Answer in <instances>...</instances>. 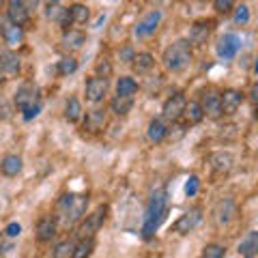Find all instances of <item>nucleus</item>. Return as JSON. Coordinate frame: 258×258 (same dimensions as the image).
I'll return each mask as SVG.
<instances>
[{"instance_id": "6", "label": "nucleus", "mask_w": 258, "mask_h": 258, "mask_svg": "<svg viewBox=\"0 0 258 258\" xmlns=\"http://www.w3.org/2000/svg\"><path fill=\"white\" fill-rule=\"evenodd\" d=\"M185 106H187V99H185L183 93H174L172 97H168L164 108H161V114H164L166 120H172V123H176L183 112H185Z\"/></svg>"}, {"instance_id": "39", "label": "nucleus", "mask_w": 258, "mask_h": 258, "mask_svg": "<svg viewBox=\"0 0 258 258\" xmlns=\"http://www.w3.org/2000/svg\"><path fill=\"white\" fill-rule=\"evenodd\" d=\"M198 187H200V181H198V176L196 174H191L187 183H185V196L191 198V196H196L198 194Z\"/></svg>"}, {"instance_id": "7", "label": "nucleus", "mask_w": 258, "mask_h": 258, "mask_svg": "<svg viewBox=\"0 0 258 258\" xmlns=\"http://www.w3.org/2000/svg\"><path fill=\"white\" fill-rule=\"evenodd\" d=\"M200 220H203V209L191 207L189 211H185L179 220L174 222V232H179V235H189V232L200 224Z\"/></svg>"}, {"instance_id": "42", "label": "nucleus", "mask_w": 258, "mask_h": 258, "mask_svg": "<svg viewBox=\"0 0 258 258\" xmlns=\"http://www.w3.org/2000/svg\"><path fill=\"white\" fill-rule=\"evenodd\" d=\"M256 93H258V86H256V84H252V93H249V99H252L254 103H256Z\"/></svg>"}, {"instance_id": "14", "label": "nucleus", "mask_w": 258, "mask_h": 258, "mask_svg": "<svg viewBox=\"0 0 258 258\" xmlns=\"http://www.w3.org/2000/svg\"><path fill=\"white\" fill-rule=\"evenodd\" d=\"M159 22H161V11H151L147 13L144 18L136 24V37H151L153 32L159 28Z\"/></svg>"}, {"instance_id": "19", "label": "nucleus", "mask_w": 258, "mask_h": 258, "mask_svg": "<svg viewBox=\"0 0 258 258\" xmlns=\"http://www.w3.org/2000/svg\"><path fill=\"white\" fill-rule=\"evenodd\" d=\"M56 230H58V224H56L54 217H43L37 224V239L41 243H47V241H52L56 237Z\"/></svg>"}, {"instance_id": "23", "label": "nucleus", "mask_w": 258, "mask_h": 258, "mask_svg": "<svg viewBox=\"0 0 258 258\" xmlns=\"http://www.w3.org/2000/svg\"><path fill=\"white\" fill-rule=\"evenodd\" d=\"M213 215H215V222L217 224L226 226V224L232 220V215H235V203H232V200H222V203L215 207Z\"/></svg>"}, {"instance_id": "8", "label": "nucleus", "mask_w": 258, "mask_h": 258, "mask_svg": "<svg viewBox=\"0 0 258 258\" xmlns=\"http://www.w3.org/2000/svg\"><path fill=\"white\" fill-rule=\"evenodd\" d=\"M30 18V9L26 5V0H9L7 3V20L15 26H24Z\"/></svg>"}, {"instance_id": "37", "label": "nucleus", "mask_w": 258, "mask_h": 258, "mask_svg": "<svg viewBox=\"0 0 258 258\" xmlns=\"http://www.w3.org/2000/svg\"><path fill=\"white\" fill-rule=\"evenodd\" d=\"M213 9L220 15H228L235 9V0H213Z\"/></svg>"}, {"instance_id": "12", "label": "nucleus", "mask_w": 258, "mask_h": 258, "mask_svg": "<svg viewBox=\"0 0 258 258\" xmlns=\"http://www.w3.org/2000/svg\"><path fill=\"white\" fill-rule=\"evenodd\" d=\"M243 93L241 91H235V88H228V91L220 93V103H222V114L226 116H232L235 112L241 108V103H243Z\"/></svg>"}, {"instance_id": "43", "label": "nucleus", "mask_w": 258, "mask_h": 258, "mask_svg": "<svg viewBox=\"0 0 258 258\" xmlns=\"http://www.w3.org/2000/svg\"><path fill=\"white\" fill-rule=\"evenodd\" d=\"M0 252H3V254L11 252V243H3V245H0Z\"/></svg>"}, {"instance_id": "15", "label": "nucleus", "mask_w": 258, "mask_h": 258, "mask_svg": "<svg viewBox=\"0 0 258 258\" xmlns=\"http://www.w3.org/2000/svg\"><path fill=\"white\" fill-rule=\"evenodd\" d=\"M200 108H203L205 116L217 120L222 116V103H220V93L215 91H207L203 95V103H200Z\"/></svg>"}, {"instance_id": "36", "label": "nucleus", "mask_w": 258, "mask_h": 258, "mask_svg": "<svg viewBox=\"0 0 258 258\" xmlns=\"http://www.w3.org/2000/svg\"><path fill=\"white\" fill-rule=\"evenodd\" d=\"M232 20H235L237 26H245L249 22V7L247 5H239L235 9V15H232Z\"/></svg>"}, {"instance_id": "44", "label": "nucleus", "mask_w": 258, "mask_h": 258, "mask_svg": "<svg viewBox=\"0 0 258 258\" xmlns=\"http://www.w3.org/2000/svg\"><path fill=\"white\" fill-rule=\"evenodd\" d=\"M3 80H5V74H3V69H0V82H3Z\"/></svg>"}, {"instance_id": "20", "label": "nucleus", "mask_w": 258, "mask_h": 258, "mask_svg": "<svg viewBox=\"0 0 258 258\" xmlns=\"http://www.w3.org/2000/svg\"><path fill=\"white\" fill-rule=\"evenodd\" d=\"M106 127V112L103 110H91V112H86V116H84V129H88V132H101V129Z\"/></svg>"}, {"instance_id": "28", "label": "nucleus", "mask_w": 258, "mask_h": 258, "mask_svg": "<svg viewBox=\"0 0 258 258\" xmlns=\"http://www.w3.org/2000/svg\"><path fill=\"white\" fill-rule=\"evenodd\" d=\"M93 249H95V237H84L74 245L71 258H91Z\"/></svg>"}, {"instance_id": "27", "label": "nucleus", "mask_w": 258, "mask_h": 258, "mask_svg": "<svg viewBox=\"0 0 258 258\" xmlns=\"http://www.w3.org/2000/svg\"><path fill=\"white\" fill-rule=\"evenodd\" d=\"M166 132H168V127L164 125V120H161V118H153L151 123H149V129H147L149 140L155 142V144L166 140Z\"/></svg>"}, {"instance_id": "22", "label": "nucleus", "mask_w": 258, "mask_h": 258, "mask_svg": "<svg viewBox=\"0 0 258 258\" xmlns=\"http://www.w3.org/2000/svg\"><path fill=\"white\" fill-rule=\"evenodd\" d=\"M86 43V35L82 30H62V47L64 50H78V47H82Z\"/></svg>"}, {"instance_id": "32", "label": "nucleus", "mask_w": 258, "mask_h": 258, "mask_svg": "<svg viewBox=\"0 0 258 258\" xmlns=\"http://www.w3.org/2000/svg\"><path fill=\"white\" fill-rule=\"evenodd\" d=\"M69 13H71V20H74V24H86L88 20H91V11H88V7L82 5V3L71 5Z\"/></svg>"}, {"instance_id": "34", "label": "nucleus", "mask_w": 258, "mask_h": 258, "mask_svg": "<svg viewBox=\"0 0 258 258\" xmlns=\"http://www.w3.org/2000/svg\"><path fill=\"white\" fill-rule=\"evenodd\" d=\"M74 241H60L58 245H56L54 249H52V256L54 258H71V252H74Z\"/></svg>"}, {"instance_id": "9", "label": "nucleus", "mask_w": 258, "mask_h": 258, "mask_svg": "<svg viewBox=\"0 0 258 258\" xmlns=\"http://www.w3.org/2000/svg\"><path fill=\"white\" fill-rule=\"evenodd\" d=\"M215 28L213 20H198L194 22V26L189 28V45H205L207 39L211 37V32Z\"/></svg>"}, {"instance_id": "2", "label": "nucleus", "mask_w": 258, "mask_h": 258, "mask_svg": "<svg viewBox=\"0 0 258 258\" xmlns=\"http://www.w3.org/2000/svg\"><path fill=\"white\" fill-rule=\"evenodd\" d=\"M88 196L84 194H64L58 200V220L64 226H76L86 215Z\"/></svg>"}, {"instance_id": "31", "label": "nucleus", "mask_w": 258, "mask_h": 258, "mask_svg": "<svg viewBox=\"0 0 258 258\" xmlns=\"http://www.w3.org/2000/svg\"><path fill=\"white\" fill-rule=\"evenodd\" d=\"M183 114H187V125H196L205 118V112H203V108H200L198 101H187Z\"/></svg>"}, {"instance_id": "46", "label": "nucleus", "mask_w": 258, "mask_h": 258, "mask_svg": "<svg viewBox=\"0 0 258 258\" xmlns=\"http://www.w3.org/2000/svg\"><path fill=\"white\" fill-rule=\"evenodd\" d=\"M50 3H54V0H50Z\"/></svg>"}, {"instance_id": "5", "label": "nucleus", "mask_w": 258, "mask_h": 258, "mask_svg": "<svg viewBox=\"0 0 258 258\" xmlns=\"http://www.w3.org/2000/svg\"><path fill=\"white\" fill-rule=\"evenodd\" d=\"M37 103H41L39 101V88L32 82H24L15 93V106H18L20 112H24L30 106H37Z\"/></svg>"}, {"instance_id": "13", "label": "nucleus", "mask_w": 258, "mask_h": 258, "mask_svg": "<svg viewBox=\"0 0 258 258\" xmlns=\"http://www.w3.org/2000/svg\"><path fill=\"white\" fill-rule=\"evenodd\" d=\"M45 15H47V20H52V22L58 24L62 30H69V26L74 24V20H71V13H69V7H60L56 0L47 5Z\"/></svg>"}, {"instance_id": "35", "label": "nucleus", "mask_w": 258, "mask_h": 258, "mask_svg": "<svg viewBox=\"0 0 258 258\" xmlns=\"http://www.w3.org/2000/svg\"><path fill=\"white\" fill-rule=\"evenodd\" d=\"M226 256V247L217 245V243H209L203 249V258H224Z\"/></svg>"}, {"instance_id": "21", "label": "nucleus", "mask_w": 258, "mask_h": 258, "mask_svg": "<svg viewBox=\"0 0 258 258\" xmlns=\"http://www.w3.org/2000/svg\"><path fill=\"white\" fill-rule=\"evenodd\" d=\"M239 254L243 258H254L258 254V232L256 230H249L247 235L241 239L239 243Z\"/></svg>"}, {"instance_id": "17", "label": "nucleus", "mask_w": 258, "mask_h": 258, "mask_svg": "<svg viewBox=\"0 0 258 258\" xmlns=\"http://www.w3.org/2000/svg\"><path fill=\"white\" fill-rule=\"evenodd\" d=\"M0 32H3V37H5V41L9 47H18L24 43V28L22 26H15V24H11L9 20H5L3 24H0Z\"/></svg>"}, {"instance_id": "38", "label": "nucleus", "mask_w": 258, "mask_h": 258, "mask_svg": "<svg viewBox=\"0 0 258 258\" xmlns=\"http://www.w3.org/2000/svg\"><path fill=\"white\" fill-rule=\"evenodd\" d=\"M97 76L99 78H110L112 76V62H110V58H99V62H97Z\"/></svg>"}, {"instance_id": "4", "label": "nucleus", "mask_w": 258, "mask_h": 258, "mask_svg": "<svg viewBox=\"0 0 258 258\" xmlns=\"http://www.w3.org/2000/svg\"><path fill=\"white\" fill-rule=\"evenodd\" d=\"M106 215H108V207L101 205L99 209H95V211L91 215H86V220L82 217V224L78 226V237L84 239V237H95L97 232H99V228L103 226V222H106Z\"/></svg>"}, {"instance_id": "41", "label": "nucleus", "mask_w": 258, "mask_h": 258, "mask_svg": "<svg viewBox=\"0 0 258 258\" xmlns=\"http://www.w3.org/2000/svg\"><path fill=\"white\" fill-rule=\"evenodd\" d=\"M134 56H136V54H134V50H132L129 45L120 50V60H123V62H132V60H134Z\"/></svg>"}, {"instance_id": "1", "label": "nucleus", "mask_w": 258, "mask_h": 258, "mask_svg": "<svg viewBox=\"0 0 258 258\" xmlns=\"http://www.w3.org/2000/svg\"><path fill=\"white\" fill-rule=\"evenodd\" d=\"M168 215V194L166 189H157L151 196V203L147 207V215H144V224H142V235L151 239L155 235V230L161 226V222Z\"/></svg>"}, {"instance_id": "16", "label": "nucleus", "mask_w": 258, "mask_h": 258, "mask_svg": "<svg viewBox=\"0 0 258 258\" xmlns=\"http://www.w3.org/2000/svg\"><path fill=\"white\" fill-rule=\"evenodd\" d=\"M232 164H235V157H232L228 151H217V153L209 155V166L220 174H228L232 170Z\"/></svg>"}, {"instance_id": "33", "label": "nucleus", "mask_w": 258, "mask_h": 258, "mask_svg": "<svg viewBox=\"0 0 258 258\" xmlns=\"http://www.w3.org/2000/svg\"><path fill=\"white\" fill-rule=\"evenodd\" d=\"M58 74L60 76H71V74H76L78 71V60L74 58V56H64V58L58 60Z\"/></svg>"}, {"instance_id": "10", "label": "nucleus", "mask_w": 258, "mask_h": 258, "mask_svg": "<svg viewBox=\"0 0 258 258\" xmlns=\"http://www.w3.org/2000/svg\"><path fill=\"white\" fill-rule=\"evenodd\" d=\"M239 50H241V39L235 32H226L220 39V43H217V56H220L222 60H232Z\"/></svg>"}, {"instance_id": "30", "label": "nucleus", "mask_w": 258, "mask_h": 258, "mask_svg": "<svg viewBox=\"0 0 258 258\" xmlns=\"http://www.w3.org/2000/svg\"><path fill=\"white\" fill-rule=\"evenodd\" d=\"M64 118L69 123H78L82 118V103H80L78 97H69L67 99V106H64Z\"/></svg>"}, {"instance_id": "3", "label": "nucleus", "mask_w": 258, "mask_h": 258, "mask_svg": "<svg viewBox=\"0 0 258 258\" xmlns=\"http://www.w3.org/2000/svg\"><path fill=\"white\" fill-rule=\"evenodd\" d=\"M189 62H191V45L187 39H179V41H174L164 50V64L172 74H179L185 67H189Z\"/></svg>"}, {"instance_id": "11", "label": "nucleus", "mask_w": 258, "mask_h": 258, "mask_svg": "<svg viewBox=\"0 0 258 258\" xmlns=\"http://www.w3.org/2000/svg\"><path fill=\"white\" fill-rule=\"evenodd\" d=\"M86 99L91 103H99L103 101V97L108 95V80L106 78H99V76H93L86 80Z\"/></svg>"}, {"instance_id": "25", "label": "nucleus", "mask_w": 258, "mask_h": 258, "mask_svg": "<svg viewBox=\"0 0 258 258\" xmlns=\"http://www.w3.org/2000/svg\"><path fill=\"white\" fill-rule=\"evenodd\" d=\"M132 108H134V97H120V95H116L114 99L110 101V110L114 112L116 116H127L129 112H132Z\"/></svg>"}, {"instance_id": "45", "label": "nucleus", "mask_w": 258, "mask_h": 258, "mask_svg": "<svg viewBox=\"0 0 258 258\" xmlns=\"http://www.w3.org/2000/svg\"><path fill=\"white\" fill-rule=\"evenodd\" d=\"M3 5H5V0H0V7H3Z\"/></svg>"}, {"instance_id": "29", "label": "nucleus", "mask_w": 258, "mask_h": 258, "mask_svg": "<svg viewBox=\"0 0 258 258\" xmlns=\"http://www.w3.org/2000/svg\"><path fill=\"white\" fill-rule=\"evenodd\" d=\"M136 93H138V82H136L134 78H129V76L118 78V82H116V95H120V97H134Z\"/></svg>"}, {"instance_id": "26", "label": "nucleus", "mask_w": 258, "mask_h": 258, "mask_svg": "<svg viewBox=\"0 0 258 258\" xmlns=\"http://www.w3.org/2000/svg\"><path fill=\"white\" fill-rule=\"evenodd\" d=\"M132 64H134L136 74H149V71L155 67V58H153V54H149V52H140L134 56Z\"/></svg>"}, {"instance_id": "24", "label": "nucleus", "mask_w": 258, "mask_h": 258, "mask_svg": "<svg viewBox=\"0 0 258 258\" xmlns=\"http://www.w3.org/2000/svg\"><path fill=\"white\" fill-rule=\"evenodd\" d=\"M0 172L5 176H18L22 172V157L20 155H5L0 161Z\"/></svg>"}, {"instance_id": "40", "label": "nucleus", "mask_w": 258, "mask_h": 258, "mask_svg": "<svg viewBox=\"0 0 258 258\" xmlns=\"http://www.w3.org/2000/svg\"><path fill=\"white\" fill-rule=\"evenodd\" d=\"M20 232H22V226L18 222H11L9 226L5 228V235L9 237V239H15V237H20Z\"/></svg>"}, {"instance_id": "18", "label": "nucleus", "mask_w": 258, "mask_h": 258, "mask_svg": "<svg viewBox=\"0 0 258 258\" xmlns=\"http://www.w3.org/2000/svg\"><path fill=\"white\" fill-rule=\"evenodd\" d=\"M20 67H22V62H20V56L15 52H11V50L0 52V69H3L5 76L20 74Z\"/></svg>"}]
</instances>
